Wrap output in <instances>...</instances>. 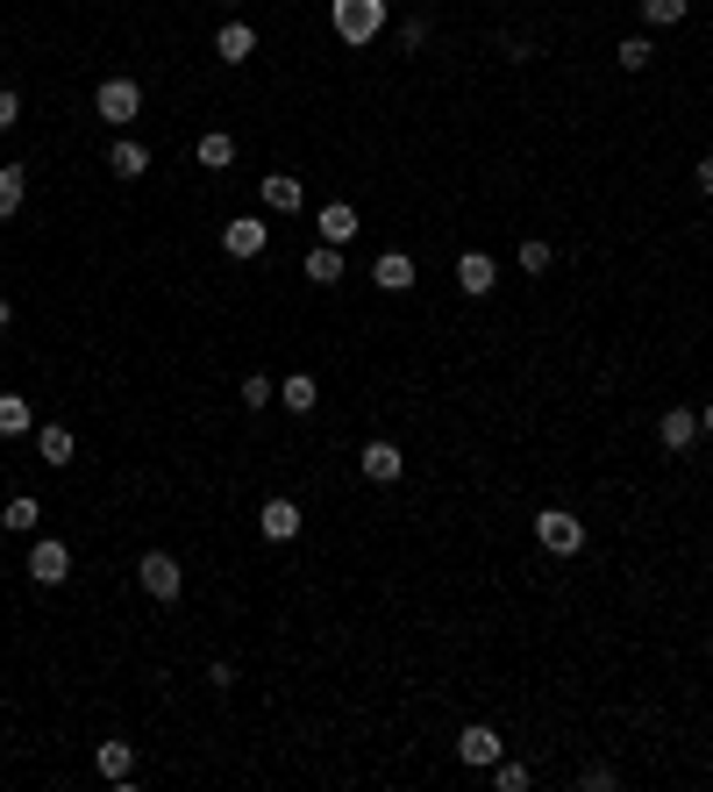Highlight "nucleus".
<instances>
[{
    "instance_id": "nucleus-1",
    "label": "nucleus",
    "mask_w": 713,
    "mask_h": 792,
    "mask_svg": "<svg viewBox=\"0 0 713 792\" xmlns=\"http://www.w3.org/2000/svg\"><path fill=\"white\" fill-rule=\"evenodd\" d=\"M328 22L343 43H371L386 29V0H328Z\"/></svg>"
},
{
    "instance_id": "nucleus-2",
    "label": "nucleus",
    "mask_w": 713,
    "mask_h": 792,
    "mask_svg": "<svg viewBox=\"0 0 713 792\" xmlns=\"http://www.w3.org/2000/svg\"><path fill=\"white\" fill-rule=\"evenodd\" d=\"M536 543L550 557H579L585 550V522H579V514H564V507H542L536 514Z\"/></svg>"
},
{
    "instance_id": "nucleus-3",
    "label": "nucleus",
    "mask_w": 713,
    "mask_h": 792,
    "mask_svg": "<svg viewBox=\"0 0 713 792\" xmlns=\"http://www.w3.org/2000/svg\"><path fill=\"white\" fill-rule=\"evenodd\" d=\"M136 578H143L150 600H179V592H186V571H179V557H172V550H143Z\"/></svg>"
},
{
    "instance_id": "nucleus-4",
    "label": "nucleus",
    "mask_w": 713,
    "mask_h": 792,
    "mask_svg": "<svg viewBox=\"0 0 713 792\" xmlns=\"http://www.w3.org/2000/svg\"><path fill=\"white\" fill-rule=\"evenodd\" d=\"M94 108H100V121H115V129H129V121L143 115V86H136V79H100Z\"/></svg>"
},
{
    "instance_id": "nucleus-5",
    "label": "nucleus",
    "mask_w": 713,
    "mask_h": 792,
    "mask_svg": "<svg viewBox=\"0 0 713 792\" xmlns=\"http://www.w3.org/2000/svg\"><path fill=\"white\" fill-rule=\"evenodd\" d=\"M357 471H364L371 485H392V479L407 471V457H400V443H386V436H371V443L357 450Z\"/></svg>"
},
{
    "instance_id": "nucleus-6",
    "label": "nucleus",
    "mask_w": 713,
    "mask_h": 792,
    "mask_svg": "<svg viewBox=\"0 0 713 792\" xmlns=\"http://www.w3.org/2000/svg\"><path fill=\"white\" fill-rule=\"evenodd\" d=\"M29 578H36V586H65L72 578V550L57 536H43L36 550H29Z\"/></svg>"
},
{
    "instance_id": "nucleus-7",
    "label": "nucleus",
    "mask_w": 713,
    "mask_h": 792,
    "mask_svg": "<svg viewBox=\"0 0 713 792\" xmlns=\"http://www.w3.org/2000/svg\"><path fill=\"white\" fill-rule=\"evenodd\" d=\"M457 757H464L472 771H493V764H499V728H493V721H472V728L457 736Z\"/></svg>"
},
{
    "instance_id": "nucleus-8",
    "label": "nucleus",
    "mask_w": 713,
    "mask_h": 792,
    "mask_svg": "<svg viewBox=\"0 0 713 792\" xmlns=\"http://www.w3.org/2000/svg\"><path fill=\"white\" fill-rule=\"evenodd\" d=\"M257 528H264L271 543H293L300 536V500H285V493H271L264 507H257Z\"/></svg>"
},
{
    "instance_id": "nucleus-9",
    "label": "nucleus",
    "mask_w": 713,
    "mask_h": 792,
    "mask_svg": "<svg viewBox=\"0 0 713 792\" xmlns=\"http://www.w3.org/2000/svg\"><path fill=\"white\" fill-rule=\"evenodd\" d=\"M264 243H271V228L257 222V215H236L229 228H222V250H229V257H264Z\"/></svg>"
},
{
    "instance_id": "nucleus-10",
    "label": "nucleus",
    "mask_w": 713,
    "mask_h": 792,
    "mask_svg": "<svg viewBox=\"0 0 713 792\" xmlns=\"http://www.w3.org/2000/svg\"><path fill=\"white\" fill-rule=\"evenodd\" d=\"M657 436H663V450H671V457H685L692 443H700V415H692V407H671V415L657 421Z\"/></svg>"
},
{
    "instance_id": "nucleus-11",
    "label": "nucleus",
    "mask_w": 713,
    "mask_h": 792,
    "mask_svg": "<svg viewBox=\"0 0 713 792\" xmlns=\"http://www.w3.org/2000/svg\"><path fill=\"white\" fill-rule=\"evenodd\" d=\"M314 228H322V243H336V250H343V243H357V207L350 201H328L322 215H314Z\"/></svg>"
},
{
    "instance_id": "nucleus-12",
    "label": "nucleus",
    "mask_w": 713,
    "mask_h": 792,
    "mask_svg": "<svg viewBox=\"0 0 713 792\" xmlns=\"http://www.w3.org/2000/svg\"><path fill=\"white\" fill-rule=\"evenodd\" d=\"M371 286H378V293H407V286H414V257H407V250H386V257L371 265Z\"/></svg>"
},
{
    "instance_id": "nucleus-13",
    "label": "nucleus",
    "mask_w": 713,
    "mask_h": 792,
    "mask_svg": "<svg viewBox=\"0 0 713 792\" xmlns=\"http://www.w3.org/2000/svg\"><path fill=\"white\" fill-rule=\"evenodd\" d=\"M94 764H100V779H108V785H129L136 779V750H129V742H100Z\"/></svg>"
},
{
    "instance_id": "nucleus-14",
    "label": "nucleus",
    "mask_w": 713,
    "mask_h": 792,
    "mask_svg": "<svg viewBox=\"0 0 713 792\" xmlns=\"http://www.w3.org/2000/svg\"><path fill=\"white\" fill-rule=\"evenodd\" d=\"M457 286H464L472 300H485V293H493V257H485V250H464V257H457Z\"/></svg>"
},
{
    "instance_id": "nucleus-15",
    "label": "nucleus",
    "mask_w": 713,
    "mask_h": 792,
    "mask_svg": "<svg viewBox=\"0 0 713 792\" xmlns=\"http://www.w3.org/2000/svg\"><path fill=\"white\" fill-rule=\"evenodd\" d=\"M264 207L271 215H300V179L293 172H264Z\"/></svg>"
},
{
    "instance_id": "nucleus-16",
    "label": "nucleus",
    "mask_w": 713,
    "mask_h": 792,
    "mask_svg": "<svg viewBox=\"0 0 713 792\" xmlns=\"http://www.w3.org/2000/svg\"><path fill=\"white\" fill-rule=\"evenodd\" d=\"M36 457H43V464H57V471L72 464V429H65V421H43V429H36Z\"/></svg>"
},
{
    "instance_id": "nucleus-17",
    "label": "nucleus",
    "mask_w": 713,
    "mask_h": 792,
    "mask_svg": "<svg viewBox=\"0 0 713 792\" xmlns=\"http://www.w3.org/2000/svg\"><path fill=\"white\" fill-rule=\"evenodd\" d=\"M215 51L229 57V65H242V57H257V29H250V22H229V29L215 36Z\"/></svg>"
},
{
    "instance_id": "nucleus-18",
    "label": "nucleus",
    "mask_w": 713,
    "mask_h": 792,
    "mask_svg": "<svg viewBox=\"0 0 713 792\" xmlns=\"http://www.w3.org/2000/svg\"><path fill=\"white\" fill-rule=\"evenodd\" d=\"M36 522H43V507H36V500H29V493H14L8 507H0V528H8V536H29V528H36Z\"/></svg>"
},
{
    "instance_id": "nucleus-19",
    "label": "nucleus",
    "mask_w": 713,
    "mask_h": 792,
    "mask_svg": "<svg viewBox=\"0 0 713 792\" xmlns=\"http://www.w3.org/2000/svg\"><path fill=\"white\" fill-rule=\"evenodd\" d=\"M307 279L314 286H336L343 279V250H336V243H314V250H307Z\"/></svg>"
},
{
    "instance_id": "nucleus-20",
    "label": "nucleus",
    "mask_w": 713,
    "mask_h": 792,
    "mask_svg": "<svg viewBox=\"0 0 713 792\" xmlns=\"http://www.w3.org/2000/svg\"><path fill=\"white\" fill-rule=\"evenodd\" d=\"M314 400H322V386H314L307 372H293V378L279 386V407H293V415H314Z\"/></svg>"
},
{
    "instance_id": "nucleus-21",
    "label": "nucleus",
    "mask_w": 713,
    "mask_h": 792,
    "mask_svg": "<svg viewBox=\"0 0 713 792\" xmlns=\"http://www.w3.org/2000/svg\"><path fill=\"white\" fill-rule=\"evenodd\" d=\"M108 172H121V179H143V172H150V150H143V143H129V136H121V143L108 150Z\"/></svg>"
},
{
    "instance_id": "nucleus-22",
    "label": "nucleus",
    "mask_w": 713,
    "mask_h": 792,
    "mask_svg": "<svg viewBox=\"0 0 713 792\" xmlns=\"http://www.w3.org/2000/svg\"><path fill=\"white\" fill-rule=\"evenodd\" d=\"M22 201H29V172L22 164H0V222H8Z\"/></svg>"
},
{
    "instance_id": "nucleus-23",
    "label": "nucleus",
    "mask_w": 713,
    "mask_h": 792,
    "mask_svg": "<svg viewBox=\"0 0 713 792\" xmlns=\"http://www.w3.org/2000/svg\"><path fill=\"white\" fill-rule=\"evenodd\" d=\"M29 421H36V415H29V400H22V393H0V436H22Z\"/></svg>"
},
{
    "instance_id": "nucleus-24",
    "label": "nucleus",
    "mask_w": 713,
    "mask_h": 792,
    "mask_svg": "<svg viewBox=\"0 0 713 792\" xmlns=\"http://www.w3.org/2000/svg\"><path fill=\"white\" fill-rule=\"evenodd\" d=\"M193 158H201L207 172H222V164H236V143H229V136L215 129V136H201V150H193Z\"/></svg>"
},
{
    "instance_id": "nucleus-25",
    "label": "nucleus",
    "mask_w": 713,
    "mask_h": 792,
    "mask_svg": "<svg viewBox=\"0 0 713 792\" xmlns=\"http://www.w3.org/2000/svg\"><path fill=\"white\" fill-rule=\"evenodd\" d=\"M685 14H692V0H642V22H657V29L685 22Z\"/></svg>"
},
{
    "instance_id": "nucleus-26",
    "label": "nucleus",
    "mask_w": 713,
    "mask_h": 792,
    "mask_svg": "<svg viewBox=\"0 0 713 792\" xmlns=\"http://www.w3.org/2000/svg\"><path fill=\"white\" fill-rule=\"evenodd\" d=\"M620 72H649V57H657V43H649V36H628V43H620Z\"/></svg>"
},
{
    "instance_id": "nucleus-27",
    "label": "nucleus",
    "mask_w": 713,
    "mask_h": 792,
    "mask_svg": "<svg viewBox=\"0 0 713 792\" xmlns=\"http://www.w3.org/2000/svg\"><path fill=\"white\" fill-rule=\"evenodd\" d=\"M493 785H499V792H528V764H514V757H499V764H493Z\"/></svg>"
},
{
    "instance_id": "nucleus-28",
    "label": "nucleus",
    "mask_w": 713,
    "mask_h": 792,
    "mask_svg": "<svg viewBox=\"0 0 713 792\" xmlns=\"http://www.w3.org/2000/svg\"><path fill=\"white\" fill-rule=\"evenodd\" d=\"M271 400H279V386H271L264 372H250V378H242V407H271Z\"/></svg>"
},
{
    "instance_id": "nucleus-29",
    "label": "nucleus",
    "mask_w": 713,
    "mask_h": 792,
    "mask_svg": "<svg viewBox=\"0 0 713 792\" xmlns=\"http://www.w3.org/2000/svg\"><path fill=\"white\" fill-rule=\"evenodd\" d=\"M521 271H528V279L550 271V243H542V236H521Z\"/></svg>"
},
{
    "instance_id": "nucleus-30",
    "label": "nucleus",
    "mask_w": 713,
    "mask_h": 792,
    "mask_svg": "<svg viewBox=\"0 0 713 792\" xmlns=\"http://www.w3.org/2000/svg\"><path fill=\"white\" fill-rule=\"evenodd\" d=\"M579 785H585V792H614L620 779H614V771H606V764H585V771H579Z\"/></svg>"
},
{
    "instance_id": "nucleus-31",
    "label": "nucleus",
    "mask_w": 713,
    "mask_h": 792,
    "mask_svg": "<svg viewBox=\"0 0 713 792\" xmlns=\"http://www.w3.org/2000/svg\"><path fill=\"white\" fill-rule=\"evenodd\" d=\"M14 121H22V100H14V94H8V86H0V136H8V129H14Z\"/></svg>"
},
{
    "instance_id": "nucleus-32",
    "label": "nucleus",
    "mask_w": 713,
    "mask_h": 792,
    "mask_svg": "<svg viewBox=\"0 0 713 792\" xmlns=\"http://www.w3.org/2000/svg\"><path fill=\"white\" fill-rule=\"evenodd\" d=\"M700 193H713V158H700Z\"/></svg>"
},
{
    "instance_id": "nucleus-33",
    "label": "nucleus",
    "mask_w": 713,
    "mask_h": 792,
    "mask_svg": "<svg viewBox=\"0 0 713 792\" xmlns=\"http://www.w3.org/2000/svg\"><path fill=\"white\" fill-rule=\"evenodd\" d=\"M14 322V300H0V329H8Z\"/></svg>"
},
{
    "instance_id": "nucleus-34",
    "label": "nucleus",
    "mask_w": 713,
    "mask_h": 792,
    "mask_svg": "<svg viewBox=\"0 0 713 792\" xmlns=\"http://www.w3.org/2000/svg\"><path fill=\"white\" fill-rule=\"evenodd\" d=\"M700 429H713V400H706V407H700Z\"/></svg>"
},
{
    "instance_id": "nucleus-35",
    "label": "nucleus",
    "mask_w": 713,
    "mask_h": 792,
    "mask_svg": "<svg viewBox=\"0 0 713 792\" xmlns=\"http://www.w3.org/2000/svg\"><path fill=\"white\" fill-rule=\"evenodd\" d=\"M222 8H242V0H222Z\"/></svg>"
}]
</instances>
